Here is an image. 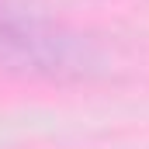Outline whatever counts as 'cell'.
Here are the masks:
<instances>
[{
	"mask_svg": "<svg viewBox=\"0 0 149 149\" xmlns=\"http://www.w3.org/2000/svg\"><path fill=\"white\" fill-rule=\"evenodd\" d=\"M0 66L49 80H83L101 70L97 45L70 31L28 0H0Z\"/></svg>",
	"mask_w": 149,
	"mask_h": 149,
	"instance_id": "cell-1",
	"label": "cell"
}]
</instances>
